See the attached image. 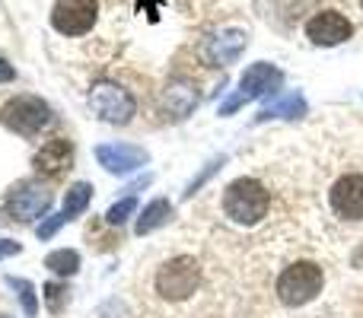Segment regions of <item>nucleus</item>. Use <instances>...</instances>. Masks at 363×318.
<instances>
[{
	"label": "nucleus",
	"instance_id": "f257e3e1",
	"mask_svg": "<svg viewBox=\"0 0 363 318\" xmlns=\"http://www.w3.org/2000/svg\"><path fill=\"white\" fill-rule=\"evenodd\" d=\"M271 210V191L252 175L230 181L223 191V213L239 226H255Z\"/></svg>",
	"mask_w": 363,
	"mask_h": 318
},
{
	"label": "nucleus",
	"instance_id": "f03ea898",
	"mask_svg": "<svg viewBox=\"0 0 363 318\" xmlns=\"http://www.w3.org/2000/svg\"><path fill=\"white\" fill-rule=\"evenodd\" d=\"M322 287H325V271H322L319 264L315 261H294L281 271V277H277V283H274V293L284 306L296 309V306L313 302L315 296L322 293Z\"/></svg>",
	"mask_w": 363,
	"mask_h": 318
},
{
	"label": "nucleus",
	"instance_id": "7ed1b4c3",
	"mask_svg": "<svg viewBox=\"0 0 363 318\" xmlns=\"http://www.w3.org/2000/svg\"><path fill=\"white\" fill-rule=\"evenodd\" d=\"M201 287V264L191 255H176L163 261L153 277V290L163 296L166 302H185Z\"/></svg>",
	"mask_w": 363,
	"mask_h": 318
},
{
	"label": "nucleus",
	"instance_id": "20e7f679",
	"mask_svg": "<svg viewBox=\"0 0 363 318\" xmlns=\"http://www.w3.org/2000/svg\"><path fill=\"white\" fill-rule=\"evenodd\" d=\"M55 121V112L45 99L38 96H13L4 108H0V125L6 131L19 134V137H38L45 127H51Z\"/></svg>",
	"mask_w": 363,
	"mask_h": 318
},
{
	"label": "nucleus",
	"instance_id": "39448f33",
	"mask_svg": "<svg viewBox=\"0 0 363 318\" xmlns=\"http://www.w3.org/2000/svg\"><path fill=\"white\" fill-rule=\"evenodd\" d=\"M89 108H93V115L99 121H106V125L125 127V125H131L134 115H138V99H134L131 89H125L121 83L99 80L89 89Z\"/></svg>",
	"mask_w": 363,
	"mask_h": 318
},
{
	"label": "nucleus",
	"instance_id": "423d86ee",
	"mask_svg": "<svg viewBox=\"0 0 363 318\" xmlns=\"http://www.w3.org/2000/svg\"><path fill=\"white\" fill-rule=\"evenodd\" d=\"M51 200H55V194L48 191V185L35 178H23L6 191V213L16 223H35L38 217H48Z\"/></svg>",
	"mask_w": 363,
	"mask_h": 318
},
{
	"label": "nucleus",
	"instance_id": "0eeeda50",
	"mask_svg": "<svg viewBox=\"0 0 363 318\" xmlns=\"http://www.w3.org/2000/svg\"><path fill=\"white\" fill-rule=\"evenodd\" d=\"M277 83H281V70H277L274 64H268V61L249 64V67H245V74L239 76L236 89L230 93V99L220 102V115L226 118V115L239 112V108H242L245 102H255L258 96H264L268 89H274Z\"/></svg>",
	"mask_w": 363,
	"mask_h": 318
},
{
	"label": "nucleus",
	"instance_id": "6e6552de",
	"mask_svg": "<svg viewBox=\"0 0 363 318\" xmlns=\"http://www.w3.org/2000/svg\"><path fill=\"white\" fill-rule=\"evenodd\" d=\"M96 19H99V0H55L51 6V25L67 38L93 32Z\"/></svg>",
	"mask_w": 363,
	"mask_h": 318
},
{
	"label": "nucleus",
	"instance_id": "1a4fd4ad",
	"mask_svg": "<svg viewBox=\"0 0 363 318\" xmlns=\"http://www.w3.org/2000/svg\"><path fill=\"white\" fill-rule=\"evenodd\" d=\"M32 169L35 175H42L45 181H57L74 169V140L67 137H51L38 147V153L32 157Z\"/></svg>",
	"mask_w": 363,
	"mask_h": 318
},
{
	"label": "nucleus",
	"instance_id": "9d476101",
	"mask_svg": "<svg viewBox=\"0 0 363 318\" xmlns=\"http://www.w3.org/2000/svg\"><path fill=\"white\" fill-rule=\"evenodd\" d=\"M245 45H249V35L242 29H220L201 42V57L207 67H226V64L239 61Z\"/></svg>",
	"mask_w": 363,
	"mask_h": 318
},
{
	"label": "nucleus",
	"instance_id": "9b49d317",
	"mask_svg": "<svg viewBox=\"0 0 363 318\" xmlns=\"http://www.w3.org/2000/svg\"><path fill=\"white\" fill-rule=\"evenodd\" d=\"M354 35V23L341 10H322L306 23V38L319 48H335Z\"/></svg>",
	"mask_w": 363,
	"mask_h": 318
},
{
	"label": "nucleus",
	"instance_id": "f8f14e48",
	"mask_svg": "<svg viewBox=\"0 0 363 318\" xmlns=\"http://www.w3.org/2000/svg\"><path fill=\"white\" fill-rule=\"evenodd\" d=\"M328 204L347 223H360L363 220V175L360 172H347L328 191Z\"/></svg>",
	"mask_w": 363,
	"mask_h": 318
},
{
	"label": "nucleus",
	"instance_id": "ddd939ff",
	"mask_svg": "<svg viewBox=\"0 0 363 318\" xmlns=\"http://www.w3.org/2000/svg\"><path fill=\"white\" fill-rule=\"evenodd\" d=\"M96 159L106 172L112 175H128V172H138L140 166L150 162V153L138 144H99L96 147Z\"/></svg>",
	"mask_w": 363,
	"mask_h": 318
},
{
	"label": "nucleus",
	"instance_id": "4468645a",
	"mask_svg": "<svg viewBox=\"0 0 363 318\" xmlns=\"http://www.w3.org/2000/svg\"><path fill=\"white\" fill-rule=\"evenodd\" d=\"M201 96H198V86L185 76H176V80L166 83L163 89V112L169 121H185L188 115L198 108Z\"/></svg>",
	"mask_w": 363,
	"mask_h": 318
},
{
	"label": "nucleus",
	"instance_id": "2eb2a0df",
	"mask_svg": "<svg viewBox=\"0 0 363 318\" xmlns=\"http://www.w3.org/2000/svg\"><path fill=\"white\" fill-rule=\"evenodd\" d=\"M306 99H303L300 93H277L274 99L268 102V106L262 108V112L255 115V121L262 125V121H271V118H284V121H294V118H303L306 115Z\"/></svg>",
	"mask_w": 363,
	"mask_h": 318
},
{
	"label": "nucleus",
	"instance_id": "dca6fc26",
	"mask_svg": "<svg viewBox=\"0 0 363 318\" xmlns=\"http://www.w3.org/2000/svg\"><path fill=\"white\" fill-rule=\"evenodd\" d=\"M172 213H176V207H172L169 200H166V198H153L150 204H147L144 210L138 213V223H134V232H138V236H150V232L163 229V226L169 223Z\"/></svg>",
	"mask_w": 363,
	"mask_h": 318
},
{
	"label": "nucleus",
	"instance_id": "f3484780",
	"mask_svg": "<svg viewBox=\"0 0 363 318\" xmlns=\"http://www.w3.org/2000/svg\"><path fill=\"white\" fill-rule=\"evenodd\" d=\"M89 200H93V185H89V181H74V185L64 191V217L77 220L89 207Z\"/></svg>",
	"mask_w": 363,
	"mask_h": 318
},
{
	"label": "nucleus",
	"instance_id": "a211bd4d",
	"mask_svg": "<svg viewBox=\"0 0 363 318\" xmlns=\"http://www.w3.org/2000/svg\"><path fill=\"white\" fill-rule=\"evenodd\" d=\"M45 268L57 277H74L80 271V255L74 249H55L51 255H45Z\"/></svg>",
	"mask_w": 363,
	"mask_h": 318
},
{
	"label": "nucleus",
	"instance_id": "6ab92c4d",
	"mask_svg": "<svg viewBox=\"0 0 363 318\" xmlns=\"http://www.w3.org/2000/svg\"><path fill=\"white\" fill-rule=\"evenodd\" d=\"M67 283H61V280H51V283H45L42 287V296H45V306H48V312L51 315H61L64 309H67Z\"/></svg>",
	"mask_w": 363,
	"mask_h": 318
},
{
	"label": "nucleus",
	"instance_id": "aec40b11",
	"mask_svg": "<svg viewBox=\"0 0 363 318\" xmlns=\"http://www.w3.org/2000/svg\"><path fill=\"white\" fill-rule=\"evenodd\" d=\"M6 283H10L13 290H16L19 302H23V312L26 315H35L38 312V300H35V287H32L29 280H23V277H6Z\"/></svg>",
	"mask_w": 363,
	"mask_h": 318
},
{
	"label": "nucleus",
	"instance_id": "412c9836",
	"mask_svg": "<svg viewBox=\"0 0 363 318\" xmlns=\"http://www.w3.org/2000/svg\"><path fill=\"white\" fill-rule=\"evenodd\" d=\"M134 210H138V200H134V194H125V198H121V200H115V204L108 207V213H106V223H108V226H121L128 217H131Z\"/></svg>",
	"mask_w": 363,
	"mask_h": 318
},
{
	"label": "nucleus",
	"instance_id": "4be33fe9",
	"mask_svg": "<svg viewBox=\"0 0 363 318\" xmlns=\"http://www.w3.org/2000/svg\"><path fill=\"white\" fill-rule=\"evenodd\" d=\"M223 162H226V157H217V159H211V162H207V166L201 169V172L194 175L191 181H188V188H185V198H191L194 191H201V185H204V181L211 178L213 172H220V169H223Z\"/></svg>",
	"mask_w": 363,
	"mask_h": 318
},
{
	"label": "nucleus",
	"instance_id": "5701e85b",
	"mask_svg": "<svg viewBox=\"0 0 363 318\" xmlns=\"http://www.w3.org/2000/svg\"><path fill=\"white\" fill-rule=\"evenodd\" d=\"M64 223H67V217H64V210H61V213H48V217H45L42 223H38L35 236H38V239H42V242H45V239H51V236H55V232L61 229Z\"/></svg>",
	"mask_w": 363,
	"mask_h": 318
},
{
	"label": "nucleus",
	"instance_id": "b1692460",
	"mask_svg": "<svg viewBox=\"0 0 363 318\" xmlns=\"http://www.w3.org/2000/svg\"><path fill=\"white\" fill-rule=\"evenodd\" d=\"M23 245L13 242V239H0V258H10V255H19Z\"/></svg>",
	"mask_w": 363,
	"mask_h": 318
},
{
	"label": "nucleus",
	"instance_id": "393cba45",
	"mask_svg": "<svg viewBox=\"0 0 363 318\" xmlns=\"http://www.w3.org/2000/svg\"><path fill=\"white\" fill-rule=\"evenodd\" d=\"M13 80H16V70H13V64L0 57V83H13Z\"/></svg>",
	"mask_w": 363,
	"mask_h": 318
},
{
	"label": "nucleus",
	"instance_id": "a878e982",
	"mask_svg": "<svg viewBox=\"0 0 363 318\" xmlns=\"http://www.w3.org/2000/svg\"><path fill=\"white\" fill-rule=\"evenodd\" d=\"M351 264H354V268H363V242L357 245V249H354V255H351Z\"/></svg>",
	"mask_w": 363,
	"mask_h": 318
},
{
	"label": "nucleus",
	"instance_id": "bb28decb",
	"mask_svg": "<svg viewBox=\"0 0 363 318\" xmlns=\"http://www.w3.org/2000/svg\"><path fill=\"white\" fill-rule=\"evenodd\" d=\"M0 318H10V315H0Z\"/></svg>",
	"mask_w": 363,
	"mask_h": 318
},
{
	"label": "nucleus",
	"instance_id": "cd10ccee",
	"mask_svg": "<svg viewBox=\"0 0 363 318\" xmlns=\"http://www.w3.org/2000/svg\"><path fill=\"white\" fill-rule=\"evenodd\" d=\"M360 6H363V0H360Z\"/></svg>",
	"mask_w": 363,
	"mask_h": 318
}]
</instances>
